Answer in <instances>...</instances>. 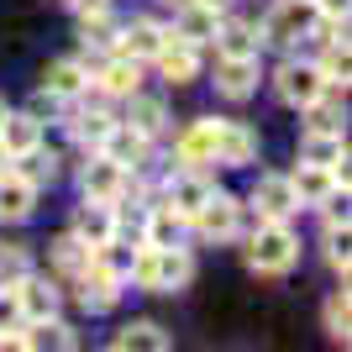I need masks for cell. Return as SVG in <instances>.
<instances>
[{
	"instance_id": "10",
	"label": "cell",
	"mask_w": 352,
	"mask_h": 352,
	"mask_svg": "<svg viewBox=\"0 0 352 352\" xmlns=\"http://www.w3.org/2000/svg\"><path fill=\"white\" fill-rule=\"evenodd\" d=\"M252 210H258V221H289L305 206H300L289 174H258V184H252Z\"/></svg>"
},
{
	"instance_id": "17",
	"label": "cell",
	"mask_w": 352,
	"mask_h": 352,
	"mask_svg": "<svg viewBox=\"0 0 352 352\" xmlns=\"http://www.w3.org/2000/svg\"><path fill=\"white\" fill-rule=\"evenodd\" d=\"M258 58H216V95L221 100H232V105H242V100H252L258 95Z\"/></svg>"
},
{
	"instance_id": "7",
	"label": "cell",
	"mask_w": 352,
	"mask_h": 352,
	"mask_svg": "<svg viewBox=\"0 0 352 352\" xmlns=\"http://www.w3.org/2000/svg\"><path fill=\"white\" fill-rule=\"evenodd\" d=\"M121 289H126V284H121L111 268H100L95 258H89V268H79V274H74V300H79L89 316L116 310V305H121Z\"/></svg>"
},
{
	"instance_id": "4",
	"label": "cell",
	"mask_w": 352,
	"mask_h": 352,
	"mask_svg": "<svg viewBox=\"0 0 352 352\" xmlns=\"http://www.w3.org/2000/svg\"><path fill=\"white\" fill-rule=\"evenodd\" d=\"M242 200L226 190H210V200L190 216V232L200 236V242H236L242 236Z\"/></svg>"
},
{
	"instance_id": "22",
	"label": "cell",
	"mask_w": 352,
	"mask_h": 352,
	"mask_svg": "<svg viewBox=\"0 0 352 352\" xmlns=\"http://www.w3.org/2000/svg\"><path fill=\"white\" fill-rule=\"evenodd\" d=\"M37 89L58 95V100H79V95L89 89V58H53L43 69V85Z\"/></svg>"
},
{
	"instance_id": "41",
	"label": "cell",
	"mask_w": 352,
	"mask_h": 352,
	"mask_svg": "<svg viewBox=\"0 0 352 352\" xmlns=\"http://www.w3.org/2000/svg\"><path fill=\"white\" fill-rule=\"evenodd\" d=\"M6 168H11V153H6V142H0V174H6Z\"/></svg>"
},
{
	"instance_id": "32",
	"label": "cell",
	"mask_w": 352,
	"mask_h": 352,
	"mask_svg": "<svg viewBox=\"0 0 352 352\" xmlns=\"http://www.w3.org/2000/svg\"><path fill=\"white\" fill-rule=\"evenodd\" d=\"M116 32H121V21L111 11H95V16H79V43H85V53H111L116 47Z\"/></svg>"
},
{
	"instance_id": "5",
	"label": "cell",
	"mask_w": 352,
	"mask_h": 352,
	"mask_svg": "<svg viewBox=\"0 0 352 352\" xmlns=\"http://www.w3.org/2000/svg\"><path fill=\"white\" fill-rule=\"evenodd\" d=\"M274 95H279L289 111H305L310 100H321L326 95V79H321V69H316V58H284L279 69H274Z\"/></svg>"
},
{
	"instance_id": "30",
	"label": "cell",
	"mask_w": 352,
	"mask_h": 352,
	"mask_svg": "<svg viewBox=\"0 0 352 352\" xmlns=\"http://www.w3.org/2000/svg\"><path fill=\"white\" fill-rule=\"evenodd\" d=\"M89 258H95V248H89V242H79L74 232H58L53 242H47V263L58 268L63 279H74L79 268H89Z\"/></svg>"
},
{
	"instance_id": "18",
	"label": "cell",
	"mask_w": 352,
	"mask_h": 352,
	"mask_svg": "<svg viewBox=\"0 0 352 352\" xmlns=\"http://www.w3.org/2000/svg\"><path fill=\"white\" fill-rule=\"evenodd\" d=\"M174 168H210L216 163V116L195 121V126H184V132L174 137Z\"/></svg>"
},
{
	"instance_id": "13",
	"label": "cell",
	"mask_w": 352,
	"mask_h": 352,
	"mask_svg": "<svg viewBox=\"0 0 352 352\" xmlns=\"http://www.w3.org/2000/svg\"><path fill=\"white\" fill-rule=\"evenodd\" d=\"M69 232L79 236V242H89V248H100V242H111V236L121 232V210L105 206V200H79V206H74Z\"/></svg>"
},
{
	"instance_id": "39",
	"label": "cell",
	"mask_w": 352,
	"mask_h": 352,
	"mask_svg": "<svg viewBox=\"0 0 352 352\" xmlns=\"http://www.w3.org/2000/svg\"><path fill=\"white\" fill-rule=\"evenodd\" d=\"M74 16H95V11H111V0H63Z\"/></svg>"
},
{
	"instance_id": "34",
	"label": "cell",
	"mask_w": 352,
	"mask_h": 352,
	"mask_svg": "<svg viewBox=\"0 0 352 352\" xmlns=\"http://www.w3.org/2000/svg\"><path fill=\"white\" fill-rule=\"evenodd\" d=\"M300 116H305V132H342V89H326L321 100H310Z\"/></svg>"
},
{
	"instance_id": "38",
	"label": "cell",
	"mask_w": 352,
	"mask_h": 352,
	"mask_svg": "<svg viewBox=\"0 0 352 352\" xmlns=\"http://www.w3.org/2000/svg\"><path fill=\"white\" fill-rule=\"evenodd\" d=\"M27 274H32V252L6 242V248H0V284H16V279H27Z\"/></svg>"
},
{
	"instance_id": "8",
	"label": "cell",
	"mask_w": 352,
	"mask_h": 352,
	"mask_svg": "<svg viewBox=\"0 0 352 352\" xmlns=\"http://www.w3.org/2000/svg\"><path fill=\"white\" fill-rule=\"evenodd\" d=\"M210 190H216V184H210V174H206V168H174V174L163 179L158 200H163L168 210H179V216L190 221L195 210H200V206L210 200Z\"/></svg>"
},
{
	"instance_id": "21",
	"label": "cell",
	"mask_w": 352,
	"mask_h": 352,
	"mask_svg": "<svg viewBox=\"0 0 352 352\" xmlns=\"http://www.w3.org/2000/svg\"><path fill=\"white\" fill-rule=\"evenodd\" d=\"M37 184L32 179H21L16 168H6L0 174V221H11V226H21V221H32L37 216Z\"/></svg>"
},
{
	"instance_id": "12",
	"label": "cell",
	"mask_w": 352,
	"mask_h": 352,
	"mask_svg": "<svg viewBox=\"0 0 352 352\" xmlns=\"http://www.w3.org/2000/svg\"><path fill=\"white\" fill-rule=\"evenodd\" d=\"M163 21H153V16H137V21H121V32H116V47L111 53H121V58H132V63H153L158 58V47H163Z\"/></svg>"
},
{
	"instance_id": "14",
	"label": "cell",
	"mask_w": 352,
	"mask_h": 352,
	"mask_svg": "<svg viewBox=\"0 0 352 352\" xmlns=\"http://www.w3.org/2000/svg\"><path fill=\"white\" fill-rule=\"evenodd\" d=\"M16 300H21V316H27V321H47V316L63 310L58 279H47V274H37V268H32L27 279H16Z\"/></svg>"
},
{
	"instance_id": "42",
	"label": "cell",
	"mask_w": 352,
	"mask_h": 352,
	"mask_svg": "<svg viewBox=\"0 0 352 352\" xmlns=\"http://www.w3.org/2000/svg\"><path fill=\"white\" fill-rule=\"evenodd\" d=\"M6 111H11V105H6V100H0V121H6Z\"/></svg>"
},
{
	"instance_id": "15",
	"label": "cell",
	"mask_w": 352,
	"mask_h": 352,
	"mask_svg": "<svg viewBox=\"0 0 352 352\" xmlns=\"http://www.w3.org/2000/svg\"><path fill=\"white\" fill-rule=\"evenodd\" d=\"M179 11H174V21L168 27L179 32V37H190L195 47H210V37H216V27H221V6H210V0H174Z\"/></svg>"
},
{
	"instance_id": "1",
	"label": "cell",
	"mask_w": 352,
	"mask_h": 352,
	"mask_svg": "<svg viewBox=\"0 0 352 352\" xmlns=\"http://www.w3.org/2000/svg\"><path fill=\"white\" fill-rule=\"evenodd\" d=\"M195 279V252L184 242H168V248H142L137 242V263L126 274V284H137L142 294H179L190 289Z\"/></svg>"
},
{
	"instance_id": "26",
	"label": "cell",
	"mask_w": 352,
	"mask_h": 352,
	"mask_svg": "<svg viewBox=\"0 0 352 352\" xmlns=\"http://www.w3.org/2000/svg\"><path fill=\"white\" fill-rule=\"evenodd\" d=\"M111 126H116V116H111L105 105H89V100L69 116V137L85 147V153H95V147L105 142V132H111Z\"/></svg>"
},
{
	"instance_id": "6",
	"label": "cell",
	"mask_w": 352,
	"mask_h": 352,
	"mask_svg": "<svg viewBox=\"0 0 352 352\" xmlns=\"http://www.w3.org/2000/svg\"><path fill=\"white\" fill-rule=\"evenodd\" d=\"M126 184H132V174H126L121 163H111L105 153H89L85 168H79V195H85V200H105V206H121Z\"/></svg>"
},
{
	"instance_id": "25",
	"label": "cell",
	"mask_w": 352,
	"mask_h": 352,
	"mask_svg": "<svg viewBox=\"0 0 352 352\" xmlns=\"http://www.w3.org/2000/svg\"><path fill=\"white\" fill-rule=\"evenodd\" d=\"M111 347L116 352H168L174 337H168V326H158V321H126L116 337H111Z\"/></svg>"
},
{
	"instance_id": "16",
	"label": "cell",
	"mask_w": 352,
	"mask_h": 352,
	"mask_svg": "<svg viewBox=\"0 0 352 352\" xmlns=\"http://www.w3.org/2000/svg\"><path fill=\"white\" fill-rule=\"evenodd\" d=\"M216 163L221 168L258 163V132H252L248 121H216Z\"/></svg>"
},
{
	"instance_id": "37",
	"label": "cell",
	"mask_w": 352,
	"mask_h": 352,
	"mask_svg": "<svg viewBox=\"0 0 352 352\" xmlns=\"http://www.w3.org/2000/svg\"><path fill=\"white\" fill-rule=\"evenodd\" d=\"M326 268L337 274L342 284H347V268H352V252H347V226H326Z\"/></svg>"
},
{
	"instance_id": "24",
	"label": "cell",
	"mask_w": 352,
	"mask_h": 352,
	"mask_svg": "<svg viewBox=\"0 0 352 352\" xmlns=\"http://www.w3.org/2000/svg\"><path fill=\"white\" fill-rule=\"evenodd\" d=\"M126 126H132V132H142V137H153V142H158L163 132H168V105L158 100V95H142V89H132V95H126Z\"/></svg>"
},
{
	"instance_id": "9",
	"label": "cell",
	"mask_w": 352,
	"mask_h": 352,
	"mask_svg": "<svg viewBox=\"0 0 352 352\" xmlns=\"http://www.w3.org/2000/svg\"><path fill=\"white\" fill-rule=\"evenodd\" d=\"M95 153H105L111 163H121L126 174H147V163H153V137L132 132V126H126V121L116 116V126L105 132V142L95 147Z\"/></svg>"
},
{
	"instance_id": "31",
	"label": "cell",
	"mask_w": 352,
	"mask_h": 352,
	"mask_svg": "<svg viewBox=\"0 0 352 352\" xmlns=\"http://www.w3.org/2000/svg\"><path fill=\"white\" fill-rule=\"evenodd\" d=\"M11 168H16L21 179H32L37 190H43V184H53V179H58V153H53L47 142H37V147H27V153H16Z\"/></svg>"
},
{
	"instance_id": "35",
	"label": "cell",
	"mask_w": 352,
	"mask_h": 352,
	"mask_svg": "<svg viewBox=\"0 0 352 352\" xmlns=\"http://www.w3.org/2000/svg\"><path fill=\"white\" fill-rule=\"evenodd\" d=\"M95 263L100 268H111V274H116L121 284H126V274H132V263H137V248L132 242H126V236H111V242H100V248H95Z\"/></svg>"
},
{
	"instance_id": "23",
	"label": "cell",
	"mask_w": 352,
	"mask_h": 352,
	"mask_svg": "<svg viewBox=\"0 0 352 352\" xmlns=\"http://www.w3.org/2000/svg\"><path fill=\"white\" fill-rule=\"evenodd\" d=\"M184 232H190V221L179 216V210H168L163 200H153L142 216V232H137V242L142 248H168V242H184Z\"/></svg>"
},
{
	"instance_id": "40",
	"label": "cell",
	"mask_w": 352,
	"mask_h": 352,
	"mask_svg": "<svg viewBox=\"0 0 352 352\" xmlns=\"http://www.w3.org/2000/svg\"><path fill=\"white\" fill-rule=\"evenodd\" d=\"M310 6H316V16H347L352 0H310Z\"/></svg>"
},
{
	"instance_id": "27",
	"label": "cell",
	"mask_w": 352,
	"mask_h": 352,
	"mask_svg": "<svg viewBox=\"0 0 352 352\" xmlns=\"http://www.w3.org/2000/svg\"><path fill=\"white\" fill-rule=\"evenodd\" d=\"M300 163H316V168H347V137H342V132H305V137H300Z\"/></svg>"
},
{
	"instance_id": "11",
	"label": "cell",
	"mask_w": 352,
	"mask_h": 352,
	"mask_svg": "<svg viewBox=\"0 0 352 352\" xmlns=\"http://www.w3.org/2000/svg\"><path fill=\"white\" fill-rule=\"evenodd\" d=\"M153 69L168 79V85H195L200 79V47L190 43V37H179L174 27L163 32V47H158V58H153Z\"/></svg>"
},
{
	"instance_id": "19",
	"label": "cell",
	"mask_w": 352,
	"mask_h": 352,
	"mask_svg": "<svg viewBox=\"0 0 352 352\" xmlns=\"http://www.w3.org/2000/svg\"><path fill=\"white\" fill-rule=\"evenodd\" d=\"M289 184H294V195H300V206L316 210L326 195L347 190V168H316V163H300V168L289 174Z\"/></svg>"
},
{
	"instance_id": "2",
	"label": "cell",
	"mask_w": 352,
	"mask_h": 352,
	"mask_svg": "<svg viewBox=\"0 0 352 352\" xmlns=\"http://www.w3.org/2000/svg\"><path fill=\"white\" fill-rule=\"evenodd\" d=\"M248 268L258 279H284L300 263V236L289 232V221H258L248 232V248H242Z\"/></svg>"
},
{
	"instance_id": "33",
	"label": "cell",
	"mask_w": 352,
	"mask_h": 352,
	"mask_svg": "<svg viewBox=\"0 0 352 352\" xmlns=\"http://www.w3.org/2000/svg\"><path fill=\"white\" fill-rule=\"evenodd\" d=\"M321 321H326V337L347 347V337H352V300H347V284L326 294V305H321Z\"/></svg>"
},
{
	"instance_id": "20",
	"label": "cell",
	"mask_w": 352,
	"mask_h": 352,
	"mask_svg": "<svg viewBox=\"0 0 352 352\" xmlns=\"http://www.w3.org/2000/svg\"><path fill=\"white\" fill-rule=\"evenodd\" d=\"M210 47H216V58H258V53H263V43H258V21L221 16V27H216V37H210Z\"/></svg>"
},
{
	"instance_id": "3",
	"label": "cell",
	"mask_w": 352,
	"mask_h": 352,
	"mask_svg": "<svg viewBox=\"0 0 352 352\" xmlns=\"http://www.w3.org/2000/svg\"><path fill=\"white\" fill-rule=\"evenodd\" d=\"M316 21H321V16H316L310 0H274L268 16L258 21V43L289 53V47H300L305 37H316Z\"/></svg>"
},
{
	"instance_id": "36",
	"label": "cell",
	"mask_w": 352,
	"mask_h": 352,
	"mask_svg": "<svg viewBox=\"0 0 352 352\" xmlns=\"http://www.w3.org/2000/svg\"><path fill=\"white\" fill-rule=\"evenodd\" d=\"M316 69H321L326 89H342V95H347V74H352L347 43H326V53H321V58H316Z\"/></svg>"
},
{
	"instance_id": "29",
	"label": "cell",
	"mask_w": 352,
	"mask_h": 352,
	"mask_svg": "<svg viewBox=\"0 0 352 352\" xmlns=\"http://www.w3.org/2000/svg\"><path fill=\"white\" fill-rule=\"evenodd\" d=\"M0 142H6V153H27V147L43 142V116L37 111H6V121H0Z\"/></svg>"
},
{
	"instance_id": "28",
	"label": "cell",
	"mask_w": 352,
	"mask_h": 352,
	"mask_svg": "<svg viewBox=\"0 0 352 352\" xmlns=\"http://www.w3.org/2000/svg\"><path fill=\"white\" fill-rule=\"evenodd\" d=\"M74 326L69 321H58V316H47V321H21V347H32V352H69L74 347Z\"/></svg>"
}]
</instances>
